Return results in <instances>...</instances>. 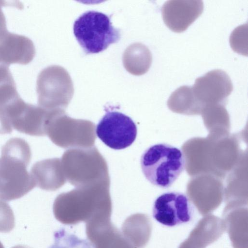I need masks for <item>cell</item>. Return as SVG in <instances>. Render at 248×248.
<instances>
[{"mask_svg":"<svg viewBox=\"0 0 248 248\" xmlns=\"http://www.w3.org/2000/svg\"><path fill=\"white\" fill-rule=\"evenodd\" d=\"M82 186L60 194L53 204L55 218L66 225L110 218L111 202L108 186Z\"/></svg>","mask_w":248,"mask_h":248,"instance_id":"1","label":"cell"},{"mask_svg":"<svg viewBox=\"0 0 248 248\" xmlns=\"http://www.w3.org/2000/svg\"><path fill=\"white\" fill-rule=\"evenodd\" d=\"M29 144L14 138L2 146L0 157V199L10 201L21 198L35 186L27 170L31 159Z\"/></svg>","mask_w":248,"mask_h":248,"instance_id":"2","label":"cell"},{"mask_svg":"<svg viewBox=\"0 0 248 248\" xmlns=\"http://www.w3.org/2000/svg\"><path fill=\"white\" fill-rule=\"evenodd\" d=\"M186 164L183 152L165 143L150 146L140 158L145 178L153 185L163 188L172 186L184 170Z\"/></svg>","mask_w":248,"mask_h":248,"instance_id":"3","label":"cell"},{"mask_svg":"<svg viewBox=\"0 0 248 248\" xmlns=\"http://www.w3.org/2000/svg\"><path fill=\"white\" fill-rule=\"evenodd\" d=\"M73 32L86 54L100 53L121 38L120 30L112 26L109 17L95 11L80 15L74 23Z\"/></svg>","mask_w":248,"mask_h":248,"instance_id":"4","label":"cell"},{"mask_svg":"<svg viewBox=\"0 0 248 248\" xmlns=\"http://www.w3.org/2000/svg\"><path fill=\"white\" fill-rule=\"evenodd\" d=\"M36 91L38 106L52 110L66 107L72 97L74 88L67 71L61 66L53 65L39 74Z\"/></svg>","mask_w":248,"mask_h":248,"instance_id":"5","label":"cell"},{"mask_svg":"<svg viewBox=\"0 0 248 248\" xmlns=\"http://www.w3.org/2000/svg\"><path fill=\"white\" fill-rule=\"evenodd\" d=\"M96 133L107 146L121 150L134 142L137 135V127L129 116L120 112L108 111L97 124Z\"/></svg>","mask_w":248,"mask_h":248,"instance_id":"6","label":"cell"},{"mask_svg":"<svg viewBox=\"0 0 248 248\" xmlns=\"http://www.w3.org/2000/svg\"><path fill=\"white\" fill-rule=\"evenodd\" d=\"M4 106L15 129L32 136L46 135L50 110L26 103L20 97Z\"/></svg>","mask_w":248,"mask_h":248,"instance_id":"7","label":"cell"},{"mask_svg":"<svg viewBox=\"0 0 248 248\" xmlns=\"http://www.w3.org/2000/svg\"><path fill=\"white\" fill-rule=\"evenodd\" d=\"M192 203L190 198L184 193L165 192L155 201L153 216L157 222L166 226L186 223L192 218Z\"/></svg>","mask_w":248,"mask_h":248,"instance_id":"8","label":"cell"},{"mask_svg":"<svg viewBox=\"0 0 248 248\" xmlns=\"http://www.w3.org/2000/svg\"><path fill=\"white\" fill-rule=\"evenodd\" d=\"M202 0H168L162 9V16L165 25L172 31H185L202 13Z\"/></svg>","mask_w":248,"mask_h":248,"instance_id":"9","label":"cell"},{"mask_svg":"<svg viewBox=\"0 0 248 248\" xmlns=\"http://www.w3.org/2000/svg\"><path fill=\"white\" fill-rule=\"evenodd\" d=\"M35 54L33 43L28 37L8 31L0 37V65H26Z\"/></svg>","mask_w":248,"mask_h":248,"instance_id":"10","label":"cell"},{"mask_svg":"<svg viewBox=\"0 0 248 248\" xmlns=\"http://www.w3.org/2000/svg\"><path fill=\"white\" fill-rule=\"evenodd\" d=\"M192 88L197 99L212 101L226 98L231 94L233 86L226 72L215 69L197 78Z\"/></svg>","mask_w":248,"mask_h":248,"instance_id":"11","label":"cell"},{"mask_svg":"<svg viewBox=\"0 0 248 248\" xmlns=\"http://www.w3.org/2000/svg\"><path fill=\"white\" fill-rule=\"evenodd\" d=\"M225 231L222 219L214 215H206L198 222L186 239L197 247L205 248L217 241Z\"/></svg>","mask_w":248,"mask_h":248,"instance_id":"12","label":"cell"},{"mask_svg":"<svg viewBox=\"0 0 248 248\" xmlns=\"http://www.w3.org/2000/svg\"><path fill=\"white\" fill-rule=\"evenodd\" d=\"M223 220L234 248H248L247 210L225 209Z\"/></svg>","mask_w":248,"mask_h":248,"instance_id":"13","label":"cell"},{"mask_svg":"<svg viewBox=\"0 0 248 248\" xmlns=\"http://www.w3.org/2000/svg\"><path fill=\"white\" fill-rule=\"evenodd\" d=\"M125 222L123 234L135 248H142L148 242L150 237L152 225L150 219L145 215L136 214L129 217Z\"/></svg>","mask_w":248,"mask_h":248,"instance_id":"14","label":"cell"},{"mask_svg":"<svg viewBox=\"0 0 248 248\" xmlns=\"http://www.w3.org/2000/svg\"><path fill=\"white\" fill-rule=\"evenodd\" d=\"M58 159H47L37 162L31 170L35 186L46 190H54L59 185Z\"/></svg>","mask_w":248,"mask_h":248,"instance_id":"15","label":"cell"},{"mask_svg":"<svg viewBox=\"0 0 248 248\" xmlns=\"http://www.w3.org/2000/svg\"><path fill=\"white\" fill-rule=\"evenodd\" d=\"M129 66L130 72L136 75L145 73L152 63V55L149 49L144 45L137 43L130 48Z\"/></svg>","mask_w":248,"mask_h":248,"instance_id":"16","label":"cell"},{"mask_svg":"<svg viewBox=\"0 0 248 248\" xmlns=\"http://www.w3.org/2000/svg\"><path fill=\"white\" fill-rule=\"evenodd\" d=\"M20 97L8 66L0 65V105H5Z\"/></svg>","mask_w":248,"mask_h":248,"instance_id":"17","label":"cell"},{"mask_svg":"<svg viewBox=\"0 0 248 248\" xmlns=\"http://www.w3.org/2000/svg\"><path fill=\"white\" fill-rule=\"evenodd\" d=\"M55 243L50 248H94L90 242L78 238L64 230L55 233Z\"/></svg>","mask_w":248,"mask_h":248,"instance_id":"18","label":"cell"},{"mask_svg":"<svg viewBox=\"0 0 248 248\" xmlns=\"http://www.w3.org/2000/svg\"><path fill=\"white\" fill-rule=\"evenodd\" d=\"M247 26L243 25L236 28L230 36V45L236 52L247 56Z\"/></svg>","mask_w":248,"mask_h":248,"instance_id":"19","label":"cell"},{"mask_svg":"<svg viewBox=\"0 0 248 248\" xmlns=\"http://www.w3.org/2000/svg\"><path fill=\"white\" fill-rule=\"evenodd\" d=\"M94 248H135L119 230L99 241Z\"/></svg>","mask_w":248,"mask_h":248,"instance_id":"20","label":"cell"},{"mask_svg":"<svg viewBox=\"0 0 248 248\" xmlns=\"http://www.w3.org/2000/svg\"><path fill=\"white\" fill-rule=\"evenodd\" d=\"M15 217L9 205L0 201V232H8L15 227Z\"/></svg>","mask_w":248,"mask_h":248,"instance_id":"21","label":"cell"},{"mask_svg":"<svg viewBox=\"0 0 248 248\" xmlns=\"http://www.w3.org/2000/svg\"><path fill=\"white\" fill-rule=\"evenodd\" d=\"M13 127L4 106L0 105V134H10Z\"/></svg>","mask_w":248,"mask_h":248,"instance_id":"22","label":"cell"},{"mask_svg":"<svg viewBox=\"0 0 248 248\" xmlns=\"http://www.w3.org/2000/svg\"><path fill=\"white\" fill-rule=\"evenodd\" d=\"M5 1H0V37L8 31L6 27V19L2 12L1 7L5 5Z\"/></svg>","mask_w":248,"mask_h":248,"instance_id":"23","label":"cell"},{"mask_svg":"<svg viewBox=\"0 0 248 248\" xmlns=\"http://www.w3.org/2000/svg\"><path fill=\"white\" fill-rule=\"evenodd\" d=\"M178 248H201L197 247L190 242H189L187 239L182 242L180 245L179 246Z\"/></svg>","mask_w":248,"mask_h":248,"instance_id":"24","label":"cell"},{"mask_svg":"<svg viewBox=\"0 0 248 248\" xmlns=\"http://www.w3.org/2000/svg\"><path fill=\"white\" fill-rule=\"evenodd\" d=\"M0 248H4V247L2 245V244L1 243V242H0ZM12 248H28V247H26V246H15Z\"/></svg>","mask_w":248,"mask_h":248,"instance_id":"25","label":"cell"}]
</instances>
